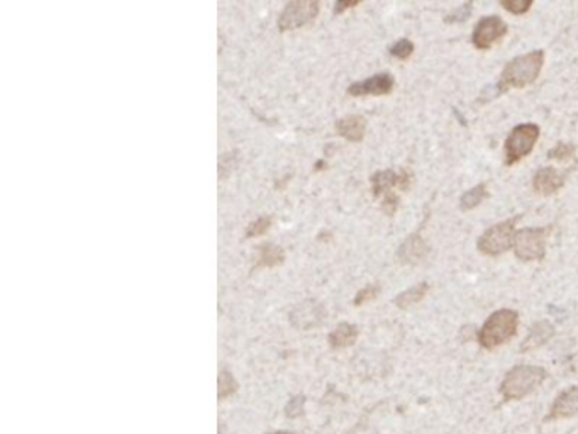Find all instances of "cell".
Masks as SVG:
<instances>
[{"mask_svg": "<svg viewBox=\"0 0 578 434\" xmlns=\"http://www.w3.org/2000/svg\"><path fill=\"white\" fill-rule=\"evenodd\" d=\"M543 65V49H536V52H529L514 58L512 61H509L505 65L504 71H502L499 83H497V92L504 94V92H509L510 88H522L531 85L539 77V73H541Z\"/></svg>", "mask_w": 578, "mask_h": 434, "instance_id": "1", "label": "cell"}, {"mask_svg": "<svg viewBox=\"0 0 578 434\" xmlns=\"http://www.w3.org/2000/svg\"><path fill=\"white\" fill-rule=\"evenodd\" d=\"M548 372L543 366L517 365L509 370L500 383V394L505 400H519L538 389L546 380Z\"/></svg>", "mask_w": 578, "mask_h": 434, "instance_id": "2", "label": "cell"}, {"mask_svg": "<svg viewBox=\"0 0 578 434\" xmlns=\"http://www.w3.org/2000/svg\"><path fill=\"white\" fill-rule=\"evenodd\" d=\"M519 326V314L512 309H500L485 321L478 331V343L485 349L499 348L514 338Z\"/></svg>", "mask_w": 578, "mask_h": 434, "instance_id": "3", "label": "cell"}, {"mask_svg": "<svg viewBox=\"0 0 578 434\" xmlns=\"http://www.w3.org/2000/svg\"><path fill=\"white\" fill-rule=\"evenodd\" d=\"M539 139V128L531 122L519 124L510 131V134L505 139L504 151H505V165H516L522 158H526L534 148V145Z\"/></svg>", "mask_w": 578, "mask_h": 434, "instance_id": "4", "label": "cell"}, {"mask_svg": "<svg viewBox=\"0 0 578 434\" xmlns=\"http://www.w3.org/2000/svg\"><path fill=\"white\" fill-rule=\"evenodd\" d=\"M516 222L517 217H514L510 221L488 227L478 238V251L487 256H499L502 253L509 251V248L514 246V238L517 233Z\"/></svg>", "mask_w": 578, "mask_h": 434, "instance_id": "5", "label": "cell"}, {"mask_svg": "<svg viewBox=\"0 0 578 434\" xmlns=\"http://www.w3.org/2000/svg\"><path fill=\"white\" fill-rule=\"evenodd\" d=\"M546 234L544 227H526L516 233L514 253L519 260H543L546 255Z\"/></svg>", "mask_w": 578, "mask_h": 434, "instance_id": "6", "label": "cell"}, {"mask_svg": "<svg viewBox=\"0 0 578 434\" xmlns=\"http://www.w3.org/2000/svg\"><path fill=\"white\" fill-rule=\"evenodd\" d=\"M319 2L315 0H294L287 4L285 9L282 11L278 18V28L282 31H290V29L302 28L303 24L311 23L318 16Z\"/></svg>", "mask_w": 578, "mask_h": 434, "instance_id": "7", "label": "cell"}, {"mask_svg": "<svg viewBox=\"0 0 578 434\" xmlns=\"http://www.w3.org/2000/svg\"><path fill=\"white\" fill-rule=\"evenodd\" d=\"M505 35H507V24L499 16H487L476 23L471 35V43L476 49H490Z\"/></svg>", "mask_w": 578, "mask_h": 434, "instance_id": "8", "label": "cell"}, {"mask_svg": "<svg viewBox=\"0 0 578 434\" xmlns=\"http://www.w3.org/2000/svg\"><path fill=\"white\" fill-rule=\"evenodd\" d=\"M394 187L400 188V191H407L411 187V174L406 170H383L377 171V174L371 176V191H373L375 197L387 195Z\"/></svg>", "mask_w": 578, "mask_h": 434, "instance_id": "9", "label": "cell"}, {"mask_svg": "<svg viewBox=\"0 0 578 434\" xmlns=\"http://www.w3.org/2000/svg\"><path fill=\"white\" fill-rule=\"evenodd\" d=\"M394 88V77L389 73H380L375 77H370L361 82L353 83L348 88V94L353 97H363V95H387L390 94Z\"/></svg>", "mask_w": 578, "mask_h": 434, "instance_id": "10", "label": "cell"}, {"mask_svg": "<svg viewBox=\"0 0 578 434\" xmlns=\"http://www.w3.org/2000/svg\"><path fill=\"white\" fill-rule=\"evenodd\" d=\"M578 416V385L570 387V389L563 390L558 397L555 399L553 406L544 417V421H558V419H568V417Z\"/></svg>", "mask_w": 578, "mask_h": 434, "instance_id": "11", "label": "cell"}, {"mask_svg": "<svg viewBox=\"0 0 578 434\" xmlns=\"http://www.w3.org/2000/svg\"><path fill=\"white\" fill-rule=\"evenodd\" d=\"M565 185V176L558 170L551 167H544L536 171L533 179V188L541 195H551L556 193Z\"/></svg>", "mask_w": 578, "mask_h": 434, "instance_id": "12", "label": "cell"}, {"mask_svg": "<svg viewBox=\"0 0 578 434\" xmlns=\"http://www.w3.org/2000/svg\"><path fill=\"white\" fill-rule=\"evenodd\" d=\"M428 244L421 234H412L400 244L399 260L406 265H417L428 256Z\"/></svg>", "mask_w": 578, "mask_h": 434, "instance_id": "13", "label": "cell"}, {"mask_svg": "<svg viewBox=\"0 0 578 434\" xmlns=\"http://www.w3.org/2000/svg\"><path fill=\"white\" fill-rule=\"evenodd\" d=\"M323 309L312 301L302 302L301 306L295 307L292 315H290L295 327H315L323 321Z\"/></svg>", "mask_w": 578, "mask_h": 434, "instance_id": "14", "label": "cell"}, {"mask_svg": "<svg viewBox=\"0 0 578 434\" xmlns=\"http://www.w3.org/2000/svg\"><path fill=\"white\" fill-rule=\"evenodd\" d=\"M553 336H555V326L550 321H539L533 324L529 334L526 336L524 343L521 344V351H533V349L541 348L546 344Z\"/></svg>", "mask_w": 578, "mask_h": 434, "instance_id": "15", "label": "cell"}, {"mask_svg": "<svg viewBox=\"0 0 578 434\" xmlns=\"http://www.w3.org/2000/svg\"><path fill=\"white\" fill-rule=\"evenodd\" d=\"M336 129L348 141H361L365 136L366 121L361 116H346L336 122Z\"/></svg>", "mask_w": 578, "mask_h": 434, "instance_id": "16", "label": "cell"}, {"mask_svg": "<svg viewBox=\"0 0 578 434\" xmlns=\"http://www.w3.org/2000/svg\"><path fill=\"white\" fill-rule=\"evenodd\" d=\"M358 330L353 324L343 323L329 334V343L332 348H348L356 341Z\"/></svg>", "mask_w": 578, "mask_h": 434, "instance_id": "17", "label": "cell"}, {"mask_svg": "<svg viewBox=\"0 0 578 434\" xmlns=\"http://www.w3.org/2000/svg\"><path fill=\"white\" fill-rule=\"evenodd\" d=\"M428 290H429V285L426 284V282L411 287V289L406 290V292H402L400 296H397V299H395V306L400 307V309H409L411 306H414L417 304V302L423 301V299L426 297V294H428Z\"/></svg>", "mask_w": 578, "mask_h": 434, "instance_id": "18", "label": "cell"}, {"mask_svg": "<svg viewBox=\"0 0 578 434\" xmlns=\"http://www.w3.org/2000/svg\"><path fill=\"white\" fill-rule=\"evenodd\" d=\"M284 260H285L284 250L275 246V244L267 243L260 248L256 265H258V267H275V265H280Z\"/></svg>", "mask_w": 578, "mask_h": 434, "instance_id": "19", "label": "cell"}, {"mask_svg": "<svg viewBox=\"0 0 578 434\" xmlns=\"http://www.w3.org/2000/svg\"><path fill=\"white\" fill-rule=\"evenodd\" d=\"M488 197V191H487V185L485 183H480L476 185V187L470 188V191L465 192L462 195V199H459V207L463 210H470V209H475L478 207L482 202Z\"/></svg>", "mask_w": 578, "mask_h": 434, "instance_id": "20", "label": "cell"}, {"mask_svg": "<svg viewBox=\"0 0 578 434\" xmlns=\"http://www.w3.org/2000/svg\"><path fill=\"white\" fill-rule=\"evenodd\" d=\"M236 389H238V383H236L234 377L226 370H222L217 377V394L219 399H226L231 397L234 394Z\"/></svg>", "mask_w": 578, "mask_h": 434, "instance_id": "21", "label": "cell"}, {"mask_svg": "<svg viewBox=\"0 0 578 434\" xmlns=\"http://www.w3.org/2000/svg\"><path fill=\"white\" fill-rule=\"evenodd\" d=\"M575 146L568 145V143H558V145L548 153L550 159H558V162H567V159L575 157Z\"/></svg>", "mask_w": 578, "mask_h": 434, "instance_id": "22", "label": "cell"}, {"mask_svg": "<svg viewBox=\"0 0 578 434\" xmlns=\"http://www.w3.org/2000/svg\"><path fill=\"white\" fill-rule=\"evenodd\" d=\"M500 6L507 12H510V14L521 16L526 14V12L533 7V2H531V0H502Z\"/></svg>", "mask_w": 578, "mask_h": 434, "instance_id": "23", "label": "cell"}, {"mask_svg": "<svg viewBox=\"0 0 578 434\" xmlns=\"http://www.w3.org/2000/svg\"><path fill=\"white\" fill-rule=\"evenodd\" d=\"M412 53H414V44L409 40H399L397 43L390 48L392 56L399 58V60H407Z\"/></svg>", "mask_w": 578, "mask_h": 434, "instance_id": "24", "label": "cell"}, {"mask_svg": "<svg viewBox=\"0 0 578 434\" xmlns=\"http://www.w3.org/2000/svg\"><path fill=\"white\" fill-rule=\"evenodd\" d=\"M270 226H272V217H268V216L258 217L256 221H253L251 224L248 226L246 238H255V236H261L265 233V231L268 229Z\"/></svg>", "mask_w": 578, "mask_h": 434, "instance_id": "25", "label": "cell"}, {"mask_svg": "<svg viewBox=\"0 0 578 434\" xmlns=\"http://www.w3.org/2000/svg\"><path fill=\"white\" fill-rule=\"evenodd\" d=\"M236 162H238V153L236 151L222 155L221 159H219V175H221V179H226L227 174L236 167Z\"/></svg>", "mask_w": 578, "mask_h": 434, "instance_id": "26", "label": "cell"}, {"mask_svg": "<svg viewBox=\"0 0 578 434\" xmlns=\"http://www.w3.org/2000/svg\"><path fill=\"white\" fill-rule=\"evenodd\" d=\"M378 294H380V287L377 284L366 285L365 289H361L360 292L356 294V299H354V306H361V304H365V302L373 301V299L377 297Z\"/></svg>", "mask_w": 578, "mask_h": 434, "instance_id": "27", "label": "cell"}, {"mask_svg": "<svg viewBox=\"0 0 578 434\" xmlns=\"http://www.w3.org/2000/svg\"><path fill=\"white\" fill-rule=\"evenodd\" d=\"M382 209H383V212L387 214V216H394V214L397 212V209H399V195H397V193L390 192V193H387V195H383Z\"/></svg>", "mask_w": 578, "mask_h": 434, "instance_id": "28", "label": "cell"}, {"mask_svg": "<svg viewBox=\"0 0 578 434\" xmlns=\"http://www.w3.org/2000/svg\"><path fill=\"white\" fill-rule=\"evenodd\" d=\"M303 402H306V399H303L302 395H295V397L290 399V402L287 404L285 414L289 417H299L303 412Z\"/></svg>", "mask_w": 578, "mask_h": 434, "instance_id": "29", "label": "cell"}, {"mask_svg": "<svg viewBox=\"0 0 578 434\" xmlns=\"http://www.w3.org/2000/svg\"><path fill=\"white\" fill-rule=\"evenodd\" d=\"M470 12H471V4H465V6H462L457 12H453V14L448 16L446 18V23H463V20H466L470 18Z\"/></svg>", "mask_w": 578, "mask_h": 434, "instance_id": "30", "label": "cell"}, {"mask_svg": "<svg viewBox=\"0 0 578 434\" xmlns=\"http://www.w3.org/2000/svg\"><path fill=\"white\" fill-rule=\"evenodd\" d=\"M354 6H356V2H337L335 6V11L341 14L344 9H349V7H354Z\"/></svg>", "mask_w": 578, "mask_h": 434, "instance_id": "31", "label": "cell"}, {"mask_svg": "<svg viewBox=\"0 0 578 434\" xmlns=\"http://www.w3.org/2000/svg\"><path fill=\"white\" fill-rule=\"evenodd\" d=\"M275 434H292V433H275Z\"/></svg>", "mask_w": 578, "mask_h": 434, "instance_id": "32", "label": "cell"}]
</instances>
